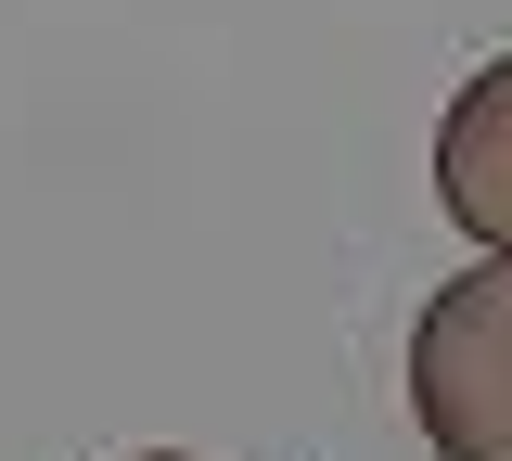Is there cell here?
<instances>
[{
	"label": "cell",
	"instance_id": "obj_1",
	"mask_svg": "<svg viewBox=\"0 0 512 461\" xmlns=\"http://www.w3.org/2000/svg\"><path fill=\"white\" fill-rule=\"evenodd\" d=\"M410 410L436 461H512V257L461 269L410 321Z\"/></svg>",
	"mask_w": 512,
	"mask_h": 461
},
{
	"label": "cell",
	"instance_id": "obj_2",
	"mask_svg": "<svg viewBox=\"0 0 512 461\" xmlns=\"http://www.w3.org/2000/svg\"><path fill=\"white\" fill-rule=\"evenodd\" d=\"M436 193H448V218L474 244L512 257V52L487 77H461V103H448V129H436Z\"/></svg>",
	"mask_w": 512,
	"mask_h": 461
}]
</instances>
